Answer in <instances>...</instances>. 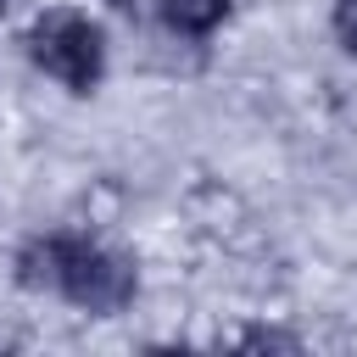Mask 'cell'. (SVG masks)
Returning <instances> with one entry per match:
<instances>
[{"label":"cell","mask_w":357,"mask_h":357,"mask_svg":"<svg viewBox=\"0 0 357 357\" xmlns=\"http://www.w3.org/2000/svg\"><path fill=\"white\" fill-rule=\"evenodd\" d=\"M17 273H22L28 290H56L73 307L100 312V318L106 312H123L134 301V268L117 251H106L95 240H78V234L33 240L22 251V262H17Z\"/></svg>","instance_id":"6da1fadb"},{"label":"cell","mask_w":357,"mask_h":357,"mask_svg":"<svg viewBox=\"0 0 357 357\" xmlns=\"http://www.w3.org/2000/svg\"><path fill=\"white\" fill-rule=\"evenodd\" d=\"M28 56L67 89L89 95L100 84V67H106V45H100V28L84 17V11H45L33 28H28Z\"/></svg>","instance_id":"7a4b0ae2"},{"label":"cell","mask_w":357,"mask_h":357,"mask_svg":"<svg viewBox=\"0 0 357 357\" xmlns=\"http://www.w3.org/2000/svg\"><path fill=\"white\" fill-rule=\"evenodd\" d=\"M134 6H151L167 28L178 33H212L223 17H229V0H134Z\"/></svg>","instance_id":"3957f363"},{"label":"cell","mask_w":357,"mask_h":357,"mask_svg":"<svg viewBox=\"0 0 357 357\" xmlns=\"http://www.w3.org/2000/svg\"><path fill=\"white\" fill-rule=\"evenodd\" d=\"M335 39L357 50V0H335Z\"/></svg>","instance_id":"277c9868"},{"label":"cell","mask_w":357,"mask_h":357,"mask_svg":"<svg viewBox=\"0 0 357 357\" xmlns=\"http://www.w3.org/2000/svg\"><path fill=\"white\" fill-rule=\"evenodd\" d=\"M240 346H257V351H262V346H279V351H296V340L279 335V329H251V335H240Z\"/></svg>","instance_id":"5b68a950"},{"label":"cell","mask_w":357,"mask_h":357,"mask_svg":"<svg viewBox=\"0 0 357 357\" xmlns=\"http://www.w3.org/2000/svg\"><path fill=\"white\" fill-rule=\"evenodd\" d=\"M112 6H134V0H112Z\"/></svg>","instance_id":"8992f818"},{"label":"cell","mask_w":357,"mask_h":357,"mask_svg":"<svg viewBox=\"0 0 357 357\" xmlns=\"http://www.w3.org/2000/svg\"><path fill=\"white\" fill-rule=\"evenodd\" d=\"M0 6H6V0H0Z\"/></svg>","instance_id":"52a82bcc"}]
</instances>
